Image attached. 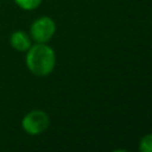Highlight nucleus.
Wrapping results in <instances>:
<instances>
[{"label":"nucleus","instance_id":"423d86ee","mask_svg":"<svg viewBox=\"0 0 152 152\" xmlns=\"http://www.w3.org/2000/svg\"><path fill=\"white\" fill-rule=\"evenodd\" d=\"M139 150L141 152H152V133H148L140 139Z\"/></svg>","mask_w":152,"mask_h":152},{"label":"nucleus","instance_id":"f257e3e1","mask_svg":"<svg viewBox=\"0 0 152 152\" xmlns=\"http://www.w3.org/2000/svg\"><path fill=\"white\" fill-rule=\"evenodd\" d=\"M25 63L31 74L38 77H45L55 69L56 53L46 43H36L26 51Z\"/></svg>","mask_w":152,"mask_h":152},{"label":"nucleus","instance_id":"39448f33","mask_svg":"<svg viewBox=\"0 0 152 152\" xmlns=\"http://www.w3.org/2000/svg\"><path fill=\"white\" fill-rule=\"evenodd\" d=\"M18 7L24 11H33L40 6L43 0H13Z\"/></svg>","mask_w":152,"mask_h":152},{"label":"nucleus","instance_id":"7ed1b4c3","mask_svg":"<svg viewBox=\"0 0 152 152\" xmlns=\"http://www.w3.org/2000/svg\"><path fill=\"white\" fill-rule=\"evenodd\" d=\"M56 32V24L52 18L43 15L37 18L30 26L31 39L36 43H48Z\"/></svg>","mask_w":152,"mask_h":152},{"label":"nucleus","instance_id":"20e7f679","mask_svg":"<svg viewBox=\"0 0 152 152\" xmlns=\"http://www.w3.org/2000/svg\"><path fill=\"white\" fill-rule=\"evenodd\" d=\"M10 45L15 51L26 52L32 45L31 36L21 30H17V31L12 32L10 36Z\"/></svg>","mask_w":152,"mask_h":152},{"label":"nucleus","instance_id":"f03ea898","mask_svg":"<svg viewBox=\"0 0 152 152\" xmlns=\"http://www.w3.org/2000/svg\"><path fill=\"white\" fill-rule=\"evenodd\" d=\"M50 125V118L42 109L30 110L21 119V128L28 135H39L44 133Z\"/></svg>","mask_w":152,"mask_h":152}]
</instances>
